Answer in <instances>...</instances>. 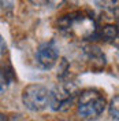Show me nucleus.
<instances>
[{"instance_id": "nucleus-6", "label": "nucleus", "mask_w": 119, "mask_h": 121, "mask_svg": "<svg viewBox=\"0 0 119 121\" xmlns=\"http://www.w3.org/2000/svg\"><path fill=\"white\" fill-rule=\"evenodd\" d=\"M88 59H89L92 70L100 72L101 69H104L105 55L100 51V48H97V47H90L89 50H88Z\"/></svg>"}, {"instance_id": "nucleus-13", "label": "nucleus", "mask_w": 119, "mask_h": 121, "mask_svg": "<svg viewBox=\"0 0 119 121\" xmlns=\"http://www.w3.org/2000/svg\"><path fill=\"white\" fill-rule=\"evenodd\" d=\"M29 1L32 3V4H33V6H37V7L47 4V0H29Z\"/></svg>"}, {"instance_id": "nucleus-8", "label": "nucleus", "mask_w": 119, "mask_h": 121, "mask_svg": "<svg viewBox=\"0 0 119 121\" xmlns=\"http://www.w3.org/2000/svg\"><path fill=\"white\" fill-rule=\"evenodd\" d=\"M97 6L103 10H108V11H116L118 8V0H95Z\"/></svg>"}, {"instance_id": "nucleus-10", "label": "nucleus", "mask_w": 119, "mask_h": 121, "mask_svg": "<svg viewBox=\"0 0 119 121\" xmlns=\"http://www.w3.org/2000/svg\"><path fill=\"white\" fill-rule=\"evenodd\" d=\"M64 1H66V0H47V4L52 8H58V7H60V6H63Z\"/></svg>"}, {"instance_id": "nucleus-1", "label": "nucleus", "mask_w": 119, "mask_h": 121, "mask_svg": "<svg viewBox=\"0 0 119 121\" xmlns=\"http://www.w3.org/2000/svg\"><path fill=\"white\" fill-rule=\"evenodd\" d=\"M60 29H66L73 32L74 35L79 36L81 39H92L96 36V23L90 14L86 13H71L64 15L59 21Z\"/></svg>"}, {"instance_id": "nucleus-5", "label": "nucleus", "mask_w": 119, "mask_h": 121, "mask_svg": "<svg viewBox=\"0 0 119 121\" xmlns=\"http://www.w3.org/2000/svg\"><path fill=\"white\" fill-rule=\"evenodd\" d=\"M59 58V50L53 41H47L43 43L37 48L36 52V60L38 66L43 69H51L56 65Z\"/></svg>"}, {"instance_id": "nucleus-3", "label": "nucleus", "mask_w": 119, "mask_h": 121, "mask_svg": "<svg viewBox=\"0 0 119 121\" xmlns=\"http://www.w3.org/2000/svg\"><path fill=\"white\" fill-rule=\"evenodd\" d=\"M77 88L73 83H62L49 91V103L53 112H67L74 105Z\"/></svg>"}, {"instance_id": "nucleus-14", "label": "nucleus", "mask_w": 119, "mask_h": 121, "mask_svg": "<svg viewBox=\"0 0 119 121\" xmlns=\"http://www.w3.org/2000/svg\"><path fill=\"white\" fill-rule=\"evenodd\" d=\"M0 121H8V117L6 116V114L0 113Z\"/></svg>"}, {"instance_id": "nucleus-11", "label": "nucleus", "mask_w": 119, "mask_h": 121, "mask_svg": "<svg viewBox=\"0 0 119 121\" xmlns=\"http://www.w3.org/2000/svg\"><path fill=\"white\" fill-rule=\"evenodd\" d=\"M6 52H7V43H6L4 37L0 35V55H4Z\"/></svg>"}, {"instance_id": "nucleus-12", "label": "nucleus", "mask_w": 119, "mask_h": 121, "mask_svg": "<svg viewBox=\"0 0 119 121\" xmlns=\"http://www.w3.org/2000/svg\"><path fill=\"white\" fill-rule=\"evenodd\" d=\"M7 80H6V78H4V77H3V76L0 74V94H1V92H3V91L6 90V87H7Z\"/></svg>"}, {"instance_id": "nucleus-9", "label": "nucleus", "mask_w": 119, "mask_h": 121, "mask_svg": "<svg viewBox=\"0 0 119 121\" xmlns=\"http://www.w3.org/2000/svg\"><path fill=\"white\" fill-rule=\"evenodd\" d=\"M110 116L114 120H118V116H119V96L118 95H115L112 98L111 103H110Z\"/></svg>"}, {"instance_id": "nucleus-2", "label": "nucleus", "mask_w": 119, "mask_h": 121, "mask_svg": "<svg viewBox=\"0 0 119 121\" xmlns=\"http://www.w3.org/2000/svg\"><path fill=\"white\" fill-rule=\"evenodd\" d=\"M107 107L105 96L97 90H85L79 94L78 114L88 121L97 120Z\"/></svg>"}, {"instance_id": "nucleus-4", "label": "nucleus", "mask_w": 119, "mask_h": 121, "mask_svg": "<svg viewBox=\"0 0 119 121\" xmlns=\"http://www.w3.org/2000/svg\"><path fill=\"white\" fill-rule=\"evenodd\" d=\"M22 102L30 112H41L49 103V90L41 84H30L22 91Z\"/></svg>"}, {"instance_id": "nucleus-7", "label": "nucleus", "mask_w": 119, "mask_h": 121, "mask_svg": "<svg viewBox=\"0 0 119 121\" xmlns=\"http://www.w3.org/2000/svg\"><path fill=\"white\" fill-rule=\"evenodd\" d=\"M100 37L103 39L104 41H114L118 37V29L116 25H105L103 29L100 30Z\"/></svg>"}]
</instances>
